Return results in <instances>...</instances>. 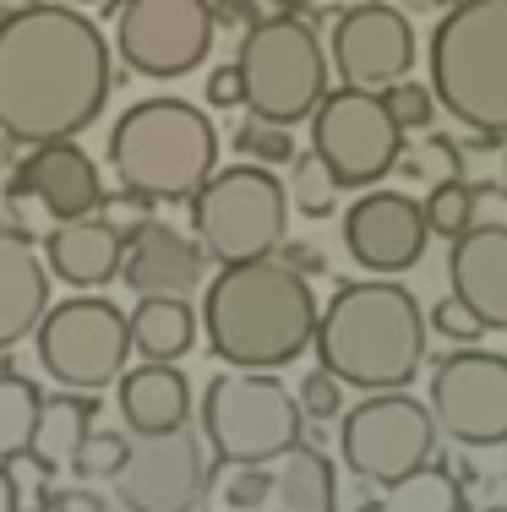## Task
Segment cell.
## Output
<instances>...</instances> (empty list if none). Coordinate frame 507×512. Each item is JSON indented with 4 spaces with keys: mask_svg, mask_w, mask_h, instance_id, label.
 I'll return each mask as SVG.
<instances>
[{
    "mask_svg": "<svg viewBox=\"0 0 507 512\" xmlns=\"http://www.w3.org/2000/svg\"><path fill=\"white\" fill-rule=\"evenodd\" d=\"M311 153L338 191H366L382 175H393V164L404 158V131L393 126L382 93L333 88L311 109Z\"/></svg>",
    "mask_w": 507,
    "mask_h": 512,
    "instance_id": "cell-10",
    "label": "cell"
},
{
    "mask_svg": "<svg viewBox=\"0 0 507 512\" xmlns=\"http://www.w3.org/2000/svg\"><path fill=\"white\" fill-rule=\"evenodd\" d=\"M39 338V365L50 382H60L66 393H99V387L120 382L131 355V333H126V311L110 306L99 295H77L44 311V322L33 327Z\"/></svg>",
    "mask_w": 507,
    "mask_h": 512,
    "instance_id": "cell-9",
    "label": "cell"
},
{
    "mask_svg": "<svg viewBox=\"0 0 507 512\" xmlns=\"http://www.w3.org/2000/svg\"><path fill=\"white\" fill-rule=\"evenodd\" d=\"M279 11H300V6H317V0H273Z\"/></svg>",
    "mask_w": 507,
    "mask_h": 512,
    "instance_id": "cell-40",
    "label": "cell"
},
{
    "mask_svg": "<svg viewBox=\"0 0 507 512\" xmlns=\"http://www.w3.org/2000/svg\"><path fill=\"white\" fill-rule=\"evenodd\" d=\"M366 512H388V507H366Z\"/></svg>",
    "mask_w": 507,
    "mask_h": 512,
    "instance_id": "cell-42",
    "label": "cell"
},
{
    "mask_svg": "<svg viewBox=\"0 0 507 512\" xmlns=\"http://www.w3.org/2000/svg\"><path fill=\"white\" fill-rule=\"evenodd\" d=\"M382 104H388L398 131H420L437 115V99H431V88H420V82H393V88L382 93Z\"/></svg>",
    "mask_w": 507,
    "mask_h": 512,
    "instance_id": "cell-32",
    "label": "cell"
},
{
    "mask_svg": "<svg viewBox=\"0 0 507 512\" xmlns=\"http://www.w3.org/2000/svg\"><path fill=\"white\" fill-rule=\"evenodd\" d=\"M491 512H507V507H491Z\"/></svg>",
    "mask_w": 507,
    "mask_h": 512,
    "instance_id": "cell-43",
    "label": "cell"
},
{
    "mask_svg": "<svg viewBox=\"0 0 507 512\" xmlns=\"http://www.w3.org/2000/svg\"><path fill=\"white\" fill-rule=\"evenodd\" d=\"M50 311V267L22 229H0V349L22 344Z\"/></svg>",
    "mask_w": 507,
    "mask_h": 512,
    "instance_id": "cell-21",
    "label": "cell"
},
{
    "mask_svg": "<svg viewBox=\"0 0 507 512\" xmlns=\"http://www.w3.org/2000/svg\"><path fill=\"white\" fill-rule=\"evenodd\" d=\"M219 22H235V28L246 33L251 22H257V11H251L246 0H219V6H213V28H219Z\"/></svg>",
    "mask_w": 507,
    "mask_h": 512,
    "instance_id": "cell-37",
    "label": "cell"
},
{
    "mask_svg": "<svg viewBox=\"0 0 507 512\" xmlns=\"http://www.w3.org/2000/svg\"><path fill=\"white\" fill-rule=\"evenodd\" d=\"M0 512H22L17 480H11V463H0Z\"/></svg>",
    "mask_w": 507,
    "mask_h": 512,
    "instance_id": "cell-39",
    "label": "cell"
},
{
    "mask_svg": "<svg viewBox=\"0 0 507 512\" xmlns=\"http://www.w3.org/2000/svg\"><path fill=\"white\" fill-rule=\"evenodd\" d=\"M50 273L66 278L71 289H104L120 278V256H126V235L115 229V218L88 213V218H60L44 240Z\"/></svg>",
    "mask_w": 507,
    "mask_h": 512,
    "instance_id": "cell-20",
    "label": "cell"
},
{
    "mask_svg": "<svg viewBox=\"0 0 507 512\" xmlns=\"http://www.w3.org/2000/svg\"><path fill=\"white\" fill-rule=\"evenodd\" d=\"M273 502L279 512H338V480L333 463L317 447H289L273 474Z\"/></svg>",
    "mask_w": 507,
    "mask_h": 512,
    "instance_id": "cell-25",
    "label": "cell"
},
{
    "mask_svg": "<svg viewBox=\"0 0 507 512\" xmlns=\"http://www.w3.org/2000/svg\"><path fill=\"white\" fill-rule=\"evenodd\" d=\"M426 240H431L426 213L404 191H366L360 202H349L344 246L366 273H377V278L409 273L426 256Z\"/></svg>",
    "mask_w": 507,
    "mask_h": 512,
    "instance_id": "cell-17",
    "label": "cell"
},
{
    "mask_svg": "<svg viewBox=\"0 0 507 512\" xmlns=\"http://www.w3.org/2000/svg\"><path fill=\"white\" fill-rule=\"evenodd\" d=\"M115 409L120 420L137 436H164L175 425H186L191 414V387L180 376V365H137V371H120L115 382Z\"/></svg>",
    "mask_w": 507,
    "mask_h": 512,
    "instance_id": "cell-22",
    "label": "cell"
},
{
    "mask_svg": "<svg viewBox=\"0 0 507 512\" xmlns=\"http://www.w3.org/2000/svg\"><path fill=\"white\" fill-rule=\"evenodd\" d=\"M431 420L442 436L464 447L507 442V355L491 349H458L431 371Z\"/></svg>",
    "mask_w": 507,
    "mask_h": 512,
    "instance_id": "cell-14",
    "label": "cell"
},
{
    "mask_svg": "<svg viewBox=\"0 0 507 512\" xmlns=\"http://www.w3.org/2000/svg\"><path fill=\"white\" fill-rule=\"evenodd\" d=\"M431 322H437V333H442V338H453V344H475V338L486 333V327L475 322V311H469V306H458L453 295L437 306V316H431Z\"/></svg>",
    "mask_w": 507,
    "mask_h": 512,
    "instance_id": "cell-35",
    "label": "cell"
},
{
    "mask_svg": "<svg viewBox=\"0 0 507 512\" xmlns=\"http://www.w3.org/2000/svg\"><path fill=\"white\" fill-rule=\"evenodd\" d=\"M110 44L77 6H17L0 17V137L71 142L104 115Z\"/></svg>",
    "mask_w": 507,
    "mask_h": 512,
    "instance_id": "cell-1",
    "label": "cell"
},
{
    "mask_svg": "<svg viewBox=\"0 0 507 512\" xmlns=\"http://www.w3.org/2000/svg\"><path fill=\"white\" fill-rule=\"evenodd\" d=\"M93 425V393H60L39 404V425H33V447L28 458L39 463L44 474L50 469H71V453L82 447Z\"/></svg>",
    "mask_w": 507,
    "mask_h": 512,
    "instance_id": "cell-24",
    "label": "cell"
},
{
    "mask_svg": "<svg viewBox=\"0 0 507 512\" xmlns=\"http://www.w3.org/2000/svg\"><path fill=\"white\" fill-rule=\"evenodd\" d=\"M115 50L137 77H186L213 50V0H120Z\"/></svg>",
    "mask_w": 507,
    "mask_h": 512,
    "instance_id": "cell-12",
    "label": "cell"
},
{
    "mask_svg": "<svg viewBox=\"0 0 507 512\" xmlns=\"http://www.w3.org/2000/svg\"><path fill=\"white\" fill-rule=\"evenodd\" d=\"M11 207L39 218H88L104 202V180L77 142H39L11 175Z\"/></svg>",
    "mask_w": 507,
    "mask_h": 512,
    "instance_id": "cell-16",
    "label": "cell"
},
{
    "mask_svg": "<svg viewBox=\"0 0 507 512\" xmlns=\"http://www.w3.org/2000/svg\"><path fill=\"white\" fill-rule=\"evenodd\" d=\"M39 404L44 398L33 393V382L22 376H0V463L11 458H28L33 447V425H39Z\"/></svg>",
    "mask_w": 507,
    "mask_h": 512,
    "instance_id": "cell-27",
    "label": "cell"
},
{
    "mask_svg": "<svg viewBox=\"0 0 507 512\" xmlns=\"http://www.w3.org/2000/svg\"><path fill=\"white\" fill-rule=\"evenodd\" d=\"M235 71L240 104L251 109V120H268V126H295L328 99V50L295 11L251 22L240 33Z\"/></svg>",
    "mask_w": 507,
    "mask_h": 512,
    "instance_id": "cell-6",
    "label": "cell"
},
{
    "mask_svg": "<svg viewBox=\"0 0 507 512\" xmlns=\"http://www.w3.org/2000/svg\"><path fill=\"white\" fill-rule=\"evenodd\" d=\"M235 148L251 158V164H295V142H289L284 126H268V120H246L235 131Z\"/></svg>",
    "mask_w": 507,
    "mask_h": 512,
    "instance_id": "cell-31",
    "label": "cell"
},
{
    "mask_svg": "<svg viewBox=\"0 0 507 512\" xmlns=\"http://www.w3.org/2000/svg\"><path fill=\"white\" fill-rule=\"evenodd\" d=\"M453 300L475 311L480 327L507 333V224H469L448 256Z\"/></svg>",
    "mask_w": 507,
    "mask_h": 512,
    "instance_id": "cell-18",
    "label": "cell"
},
{
    "mask_svg": "<svg viewBox=\"0 0 507 512\" xmlns=\"http://www.w3.org/2000/svg\"><path fill=\"white\" fill-rule=\"evenodd\" d=\"M388 512H464V491L442 463H420L415 474H404L398 485H388V502H377Z\"/></svg>",
    "mask_w": 507,
    "mask_h": 512,
    "instance_id": "cell-26",
    "label": "cell"
},
{
    "mask_svg": "<svg viewBox=\"0 0 507 512\" xmlns=\"http://www.w3.org/2000/svg\"><path fill=\"white\" fill-rule=\"evenodd\" d=\"M126 333H131V349H137L142 360L175 365L180 355H191V344H197V316H191L186 300L153 295L126 316Z\"/></svg>",
    "mask_w": 507,
    "mask_h": 512,
    "instance_id": "cell-23",
    "label": "cell"
},
{
    "mask_svg": "<svg viewBox=\"0 0 507 512\" xmlns=\"http://www.w3.org/2000/svg\"><path fill=\"white\" fill-rule=\"evenodd\" d=\"M431 99L464 131L507 137V0H458L431 33Z\"/></svg>",
    "mask_w": 507,
    "mask_h": 512,
    "instance_id": "cell-5",
    "label": "cell"
},
{
    "mask_svg": "<svg viewBox=\"0 0 507 512\" xmlns=\"http://www.w3.org/2000/svg\"><path fill=\"white\" fill-rule=\"evenodd\" d=\"M191 229L213 262H257L284 246L289 229V191L268 164H229L202 180L191 197Z\"/></svg>",
    "mask_w": 507,
    "mask_h": 512,
    "instance_id": "cell-7",
    "label": "cell"
},
{
    "mask_svg": "<svg viewBox=\"0 0 507 512\" xmlns=\"http://www.w3.org/2000/svg\"><path fill=\"white\" fill-rule=\"evenodd\" d=\"M437 453V420L409 393H371L366 404L338 414V458L355 480L398 485Z\"/></svg>",
    "mask_w": 507,
    "mask_h": 512,
    "instance_id": "cell-11",
    "label": "cell"
},
{
    "mask_svg": "<svg viewBox=\"0 0 507 512\" xmlns=\"http://www.w3.org/2000/svg\"><path fill=\"white\" fill-rule=\"evenodd\" d=\"M273 496V474H268V463H251V469H240L235 480L224 485V502L235 507V512H251V507H262Z\"/></svg>",
    "mask_w": 507,
    "mask_h": 512,
    "instance_id": "cell-34",
    "label": "cell"
},
{
    "mask_svg": "<svg viewBox=\"0 0 507 512\" xmlns=\"http://www.w3.org/2000/svg\"><path fill=\"white\" fill-rule=\"evenodd\" d=\"M311 349L338 387L404 393L426 355V316H420L415 295L398 289L393 278L338 284L333 300L317 311Z\"/></svg>",
    "mask_w": 507,
    "mask_h": 512,
    "instance_id": "cell-3",
    "label": "cell"
},
{
    "mask_svg": "<svg viewBox=\"0 0 507 512\" xmlns=\"http://www.w3.org/2000/svg\"><path fill=\"white\" fill-rule=\"evenodd\" d=\"M420 213H426V229L431 235H442V240H458L469 224H475V191L464 186V180H437L431 186V197L420 202Z\"/></svg>",
    "mask_w": 507,
    "mask_h": 512,
    "instance_id": "cell-28",
    "label": "cell"
},
{
    "mask_svg": "<svg viewBox=\"0 0 507 512\" xmlns=\"http://www.w3.org/2000/svg\"><path fill=\"white\" fill-rule=\"evenodd\" d=\"M44 512H50V507H44Z\"/></svg>",
    "mask_w": 507,
    "mask_h": 512,
    "instance_id": "cell-44",
    "label": "cell"
},
{
    "mask_svg": "<svg viewBox=\"0 0 507 512\" xmlns=\"http://www.w3.org/2000/svg\"><path fill=\"white\" fill-rule=\"evenodd\" d=\"M317 295L311 278L279 256L229 262L202 295V333L213 355L235 371H279L300 360L317 338Z\"/></svg>",
    "mask_w": 507,
    "mask_h": 512,
    "instance_id": "cell-2",
    "label": "cell"
},
{
    "mask_svg": "<svg viewBox=\"0 0 507 512\" xmlns=\"http://www.w3.org/2000/svg\"><path fill=\"white\" fill-rule=\"evenodd\" d=\"M289 202L300 207L306 218H328L333 213V202H338V186H333V175L317 164V153L311 158H295V175H289Z\"/></svg>",
    "mask_w": 507,
    "mask_h": 512,
    "instance_id": "cell-29",
    "label": "cell"
},
{
    "mask_svg": "<svg viewBox=\"0 0 507 512\" xmlns=\"http://www.w3.org/2000/svg\"><path fill=\"white\" fill-rule=\"evenodd\" d=\"M110 491L126 512H197L208 496V447L186 425L137 436L110 474Z\"/></svg>",
    "mask_w": 507,
    "mask_h": 512,
    "instance_id": "cell-13",
    "label": "cell"
},
{
    "mask_svg": "<svg viewBox=\"0 0 507 512\" xmlns=\"http://www.w3.org/2000/svg\"><path fill=\"white\" fill-rule=\"evenodd\" d=\"M202 93H208V104H213V109H235V104H240V71H235V60L213 71Z\"/></svg>",
    "mask_w": 507,
    "mask_h": 512,
    "instance_id": "cell-36",
    "label": "cell"
},
{
    "mask_svg": "<svg viewBox=\"0 0 507 512\" xmlns=\"http://www.w3.org/2000/svg\"><path fill=\"white\" fill-rule=\"evenodd\" d=\"M306 414L295 393L262 371H229L213 376L202 393V442L219 463L251 469V463H273L289 447H300Z\"/></svg>",
    "mask_w": 507,
    "mask_h": 512,
    "instance_id": "cell-8",
    "label": "cell"
},
{
    "mask_svg": "<svg viewBox=\"0 0 507 512\" xmlns=\"http://www.w3.org/2000/svg\"><path fill=\"white\" fill-rule=\"evenodd\" d=\"M55 6H99V0H55Z\"/></svg>",
    "mask_w": 507,
    "mask_h": 512,
    "instance_id": "cell-41",
    "label": "cell"
},
{
    "mask_svg": "<svg viewBox=\"0 0 507 512\" xmlns=\"http://www.w3.org/2000/svg\"><path fill=\"white\" fill-rule=\"evenodd\" d=\"M126 436H110V431H88L82 436V447L71 453V474L77 480H110L120 469V458H126Z\"/></svg>",
    "mask_w": 507,
    "mask_h": 512,
    "instance_id": "cell-30",
    "label": "cell"
},
{
    "mask_svg": "<svg viewBox=\"0 0 507 512\" xmlns=\"http://www.w3.org/2000/svg\"><path fill=\"white\" fill-rule=\"evenodd\" d=\"M295 404H300V414H311V420H338V414H344V393H338V382L328 371H311L306 382H300Z\"/></svg>",
    "mask_w": 507,
    "mask_h": 512,
    "instance_id": "cell-33",
    "label": "cell"
},
{
    "mask_svg": "<svg viewBox=\"0 0 507 512\" xmlns=\"http://www.w3.org/2000/svg\"><path fill=\"white\" fill-rule=\"evenodd\" d=\"M202 267H208V256H202L197 240L175 235L159 218H148V224L126 240V256H120V278H126L142 300H153V295L186 300L191 289L202 284Z\"/></svg>",
    "mask_w": 507,
    "mask_h": 512,
    "instance_id": "cell-19",
    "label": "cell"
},
{
    "mask_svg": "<svg viewBox=\"0 0 507 512\" xmlns=\"http://www.w3.org/2000/svg\"><path fill=\"white\" fill-rule=\"evenodd\" d=\"M279 262H284V267H295V273H306V278H311V273H322V256H317V251H306V246H284Z\"/></svg>",
    "mask_w": 507,
    "mask_h": 512,
    "instance_id": "cell-38",
    "label": "cell"
},
{
    "mask_svg": "<svg viewBox=\"0 0 507 512\" xmlns=\"http://www.w3.org/2000/svg\"><path fill=\"white\" fill-rule=\"evenodd\" d=\"M110 164L142 202H191L219 169V131L186 99H142L115 120Z\"/></svg>",
    "mask_w": 507,
    "mask_h": 512,
    "instance_id": "cell-4",
    "label": "cell"
},
{
    "mask_svg": "<svg viewBox=\"0 0 507 512\" xmlns=\"http://www.w3.org/2000/svg\"><path fill=\"white\" fill-rule=\"evenodd\" d=\"M328 66L338 71L344 88L388 93L415 66V28H409V17L398 6H388V0H360V6H349L333 22Z\"/></svg>",
    "mask_w": 507,
    "mask_h": 512,
    "instance_id": "cell-15",
    "label": "cell"
}]
</instances>
